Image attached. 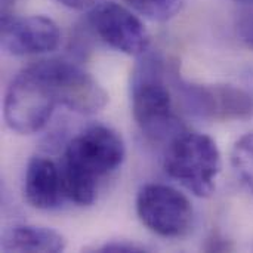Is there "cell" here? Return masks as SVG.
Wrapping results in <instances>:
<instances>
[{
    "mask_svg": "<svg viewBox=\"0 0 253 253\" xmlns=\"http://www.w3.org/2000/svg\"><path fill=\"white\" fill-rule=\"evenodd\" d=\"M122 135L104 125H93L76 135L65 147L61 175L64 197L79 206H90L101 181L125 162Z\"/></svg>",
    "mask_w": 253,
    "mask_h": 253,
    "instance_id": "obj_1",
    "label": "cell"
},
{
    "mask_svg": "<svg viewBox=\"0 0 253 253\" xmlns=\"http://www.w3.org/2000/svg\"><path fill=\"white\" fill-rule=\"evenodd\" d=\"M132 114L138 127L153 139H172L185 127L173 111L166 83L165 59L159 52L138 56L130 76Z\"/></svg>",
    "mask_w": 253,
    "mask_h": 253,
    "instance_id": "obj_2",
    "label": "cell"
},
{
    "mask_svg": "<svg viewBox=\"0 0 253 253\" xmlns=\"http://www.w3.org/2000/svg\"><path fill=\"white\" fill-rule=\"evenodd\" d=\"M163 166L166 173L190 193L208 197L216 187L222 160L211 136L184 129L169 139Z\"/></svg>",
    "mask_w": 253,
    "mask_h": 253,
    "instance_id": "obj_3",
    "label": "cell"
},
{
    "mask_svg": "<svg viewBox=\"0 0 253 253\" xmlns=\"http://www.w3.org/2000/svg\"><path fill=\"white\" fill-rule=\"evenodd\" d=\"M58 99L40 61L19 71L10 82L3 104L7 127L21 135L42 130L50 120Z\"/></svg>",
    "mask_w": 253,
    "mask_h": 253,
    "instance_id": "obj_4",
    "label": "cell"
},
{
    "mask_svg": "<svg viewBox=\"0 0 253 253\" xmlns=\"http://www.w3.org/2000/svg\"><path fill=\"white\" fill-rule=\"evenodd\" d=\"M136 215L154 234L181 239L194 227V209L185 194L166 184H145L136 194Z\"/></svg>",
    "mask_w": 253,
    "mask_h": 253,
    "instance_id": "obj_5",
    "label": "cell"
},
{
    "mask_svg": "<svg viewBox=\"0 0 253 253\" xmlns=\"http://www.w3.org/2000/svg\"><path fill=\"white\" fill-rule=\"evenodd\" d=\"M175 87L184 108L197 119L231 122L253 116V93L240 86L190 83L176 76Z\"/></svg>",
    "mask_w": 253,
    "mask_h": 253,
    "instance_id": "obj_6",
    "label": "cell"
},
{
    "mask_svg": "<svg viewBox=\"0 0 253 253\" xmlns=\"http://www.w3.org/2000/svg\"><path fill=\"white\" fill-rule=\"evenodd\" d=\"M40 64L61 107L79 114H95L107 105L108 95L105 89L77 64L56 58L43 59Z\"/></svg>",
    "mask_w": 253,
    "mask_h": 253,
    "instance_id": "obj_7",
    "label": "cell"
},
{
    "mask_svg": "<svg viewBox=\"0 0 253 253\" xmlns=\"http://www.w3.org/2000/svg\"><path fill=\"white\" fill-rule=\"evenodd\" d=\"M87 24L110 47L141 56L150 50V34L142 21L127 7L116 1H101L90 7Z\"/></svg>",
    "mask_w": 253,
    "mask_h": 253,
    "instance_id": "obj_8",
    "label": "cell"
},
{
    "mask_svg": "<svg viewBox=\"0 0 253 253\" xmlns=\"http://www.w3.org/2000/svg\"><path fill=\"white\" fill-rule=\"evenodd\" d=\"M59 43L61 30L47 16H1V47L10 55H42L55 50Z\"/></svg>",
    "mask_w": 253,
    "mask_h": 253,
    "instance_id": "obj_9",
    "label": "cell"
},
{
    "mask_svg": "<svg viewBox=\"0 0 253 253\" xmlns=\"http://www.w3.org/2000/svg\"><path fill=\"white\" fill-rule=\"evenodd\" d=\"M24 196L36 209L50 211L58 208L65 199L61 168L43 156L30 159L24 178Z\"/></svg>",
    "mask_w": 253,
    "mask_h": 253,
    "instance_id": "obj_10",
    "label": "cell"
},
{
    "mask_svg": "<svg viewBox=\"0 0 253 253\" xmlns=\"http://www.w3.org/2000/svg\"><path fill=\"white\" fill-rule=\"evenodd\" d=\"M67 240L52 228L40 225H13L4 231L1 239L3 252H64Z\"/></svg>",
    "mask_w": 253,
    "mask_h": 253,
    "instance_id": "obj_11",
    "label": "cell"
},
{
    "mask_svg": "<svg viewBox=\"0 0 253 253\" xmlns=\"http://www.w3.org/2000/svg\"><path fill=\"white\" fill-rule=\"evenodd\" d=\"M231 165L239 179L253 193V133L242 136L234 144Z\"/></svg>",
    "mask_w": 253,
    "mask_h": 253,
    "instance_id": "obj_12",
    "label": "cell"
},
{
    "mask_svg": "<svg viewBox=\"0 0 253 253\" xmlns=\"http://www.w3.org/2000/svg\"><path fill=\"white\" fill-rule=\"evenodd\" d=\"M135 12L151 21L163 22L176 16L184 0H125Z\"/></svg>",
    "mask_w": 253,
    "mask_h": 253,
    "instance_id": "obj_13",
    "label": "cell"
},
{
    "mask_svg": "<svg viewBox=\"0 0 253 253\" xmlns=\"http://www.w3.org/2000/svg\"><path fill=\"white\" fill-rule=\"evenodd\" d=\"M236 31L239 39L253 50V0H243L236 12Z\"/></svg>",
    "mask_w": 253,
    "mask_h": 253,
    "instance_id": "obj_14",
    "label": "cell"
},
{
    "mask_svg": "<svg viewBox=\"0 0 253 253\" xmlns=\"http://www.w3.org/2000/svg\"><path fill=\"white\" fill-rule=\"evenodd\" d=\"M98 252L101 253H141L147 252L145 246L136 245L133 242H127V240H114L110 243L102 245L101 248H98Z\"/></svg>",
    "mask_w": 253,
    "mask_h": 253,
    "instance_id": "obj_15",
    "label": "cell"
},
{
    "mask_svg": "<svg viewBox=\"0 0 253 253\" xmlns=\"http://www.w3.org/2000/svg\"><path fill=\"white\" fill-rule=\"evenodd\" d=\"M231 248H233L231 243L219 233H212L205 245V251L208 252H225V251H231Z\"/></svg>",
    "mask_w": 253,
    "mask_h": 253,
    "instance_id": "obj_16",
    "label": "cell"
},
{
    "mask_svg": "<svg viewBox=\"0 0 253 253\" xmlns=\"http://www.w3.org/2000/svg\"><path fill=\"white\" fill-rule=\"evenodd\" d=\"M61 3L62 6H67L70 9H87L98 3V0H55Z\"/></svg>",
    "mask_w": 253,
    "mask_h": 253,
    "instance_id": "obj_17",
    "label": "cell"
},
{
    "mask_svg": "<svg viewBox=\"0 0 253 253\" xmlns=\"http://www.w3.org/2000/svg\"><path fill=\"white\" fill-rule=\"evenodd\" d=\"M236 1H237V3H240V1H243V0H236Z\"/></svg>",
    "mask_w": 253,
    "mask_h": 253,
    "instance_id": "obj_18",
    "label": "cell"
}]
</instances>
